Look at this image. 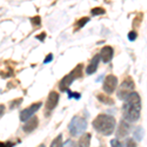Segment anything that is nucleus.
<instances>
[{
  "label": "nucleus",
  "mask_w": 147,
  "mask_h": 147,
  "mask_svg": "<svg viewBox=\"0 0 147 147\" xmlns=\"http://www.w3.org/2000/svg\"><path fill=\"white\" fill-rule=\"evenodd\" d=\"M141 100L136 92L132 91L125 100L123 105V115L124 119L129 123H134L140 117Z\"/></svg>",
  "instance_id": "f257e3e1"
},
{
  "label": "nucleus",
  "mask_w": 147,
  "mask_h": 147,
  "mask_svg": "<svg viewBox=\"0 0 147 147\" xmlns=\"http://www.w3.org/2000/svg\"><path fill=\"white\" fill-rule=\"evenodd\" d=\"M92 125L97 131L102 134L103 136H110L114 132L116 125L115 118L110 115L101 114L98 115L92 122Z\"/></svg>",
  "instance_id": "f03ea898"
},
{
  "label": "nucleus",
  "mask_w": 147,
  "mask_h": 147,
  "mask_svg": "<svg viewBox=\"0 0 147 147\" xmlns=\"http://www.w3.org/2000/svg\"><path fill=\"white\" fill-rule=\"evenodd\" d=\"M86 121L84 118L79 117V116H75L71 121L70 125H69V130H70V134L73 136H78L80 134H82L86 129Z\"/></svg>",
  "instance_id": "7ed1b4c3"
},
{
  "label": "nucleus",
  "mask_w": 147,
  "mask_h": 147,
  "mask_svg": "<svg viewBox=\"0 0 147 147\" xmlns=\"http://www.w3.org/2000/svg\"><path fill=\"white\" fill-rule=\"evenodd\" d=\"M134 82L132 80L131 78L127 77V79L124 80L122 84L120 85L117 92V96L119 97L121 100H125L127 98V96L134 91Z\"/></svg>",
  "instance_id": "20e7f679"
},
{
  "label": "nucleus",
  "mask_w": 147,
  "mask_h": 147,
  "mask_svg": "<svg viewBox=\"0 0 147 147\" xmlns=\"http://www.w3.org/2000/svg\"><path fill=\"white\" fill-rule=\"evenodd\" d=\"M118 85V79L114 75H109L105 78L103 82V89L106 93L111 94L115 91Z\"/></svg>",
  "instance_id": "39448f33"
},
{
  "label": "nucleus",
  "mask_w": 147,
  "mask_h": 147,
  "mask_svg": "<svg viewBox=\"0 0 147 147\" xmlns=\"http://www.w3.org/2000/svg\"><path fill=\"white\" fill-rule=\"evenodd\" d=\"M41 106H42L41 102H37V103H34V104H32V105H30L28 108L24 109L20 114V120L22 121V122L28 121L30 118L32 117V115H34L36 111H38V109L41 107Z\"/></svg>",
  "instance_id": "423d86ee"
},
{
  "label": "nucleus",
  "mask_w": 147,
  "mask_h": 147,
  "mask_svg": "<svg viewBox=\"0 0 147 147\" xmlns=\"http://www.w3.org/2000/svg\"><path fill=\"white\" fill-rule=\"evenodd\" d=\"M58 101H59V94L57 93L56 91H51L50 93H49L46 104H45L46 110H48V111L53 110L57 106V104H58Z\"/></svg>",
  "instance_id": "0eeeda50"
},
{
  "label": "nucleus",
  "mask_w": 147,
  "mask_h": 147,
  "mask_svg": "<svg viewBox=\"0 0 147 147\" xmlns=\"http://www.w3.org/2000/svg\"><path fill=\"white\" fill-rule=\"evenodd\" d=\"M129 122H127V120L121 121L119 129H118L117 132H116V136L117 137H125L129 134L130 125L129 124Z\"/></svg>",
  "instance_id": "6e6552de"
},
{
  "label": "nucleus",
  "mask_w": 147,
  "mask_h": 147,
  "mask_svg": "<svg viewBox=\"0 0 147 147\" xmlns=\"http://www.w3.org/2000/svg\"><path fill=\"white\" fill-rule=\"evenodd\" d=\"M114 50L111 46H104L100 51V58L104 63H109L113 59Z\"/></svg>",
  "instance_id": "1a4fd4ad"
},
{
  "label": "nucleus",
  "mask_w": 147,
  "mask_h": 147,
  "mask_svg": "<svg viewBox=\"0 0 147 147\" xmlns=\"http://www.w3.org/2000/svg\"><path fill=\"white\" fill-rule=\"evenodd\" d=\"M75 80V78L72 76V74H68L67 76L63 78L59 82V89L61 91H67L69 89V86L72 84V82Z\"/></svg>",
  "instance_id": "9d476101"
},
{
  "label": "nucleus",
  "mask_w": 147,
  "mask_h": 147,
  "mask_svg": "<svg viewBox=\"0 0 147 147\" xmlns=\"http://www.w3.org/2000/svg\"><path fill=\"white\" fill-rule=\"evenodd\" d=\"M38 125V118L37 117H32L30 120L28 121V123L23 127V129L25 132H32V130H34Z\"/></svg>",
  "instance_id": "9b49d317"
},
{
  "label": "nucleus",
  "mask_w": 147,
  "mask_h": 147,
  "mask_svg": "<svg viewBox=\"0 0 147 147\" xmlns=\"http://www.w3.org/2000/svg\"><path fill=\"white\" fill-rule=\"evenodd\" d=\"M100 55H95L92 58L90 64L87 66L86 68V74L87 75H92L96 72L97 67H98V64H99V60H100Z\"/></svg>",
  "instance_id": "f8f14e48"
},
{
  "label": "nucleus",
  "mask_w": 147,
  "mask_h": 147,
  "mask_svg": "<svg viewBox=\"0 0 147 147\" xmlns=\"http://www.w3.org/2000/svg\"><path fill=\"white\" fill-rule=\"evenodd\" d=\"M90 138H91V134H82V136L80 138L79 146H84V147L89 146V144H90Z\"/></svg>",
  "instance_id": "ddd939ff"
},
{
  "label": "nucleus",
  "mask_w": 147,
  "mask_h": 147,
  "mask_svg": "<svg viewBox=\"0 0 147 147\" xmlns=\"http://www.w3.org/2000/svg\"><path fill=\"white\" fill-rule=\"evenodd\" d=\"M82 68H84V64H79V65H77V67L71 72L72 76L75 78V80L80 79V78L82 77Z\"/></svg>",
  "instance_id": "4468645a"
},
{
  "label": "nucleus",
  "mask_w": 147,
  "mask_h": 147,
  "mask_svg": "<svg viewBox=\"0 0 147 147\" xmlns=\"http://www.w3.org/2000/svg\"><path fill=\"white\" fill-rule=\"evenodd\" d=\"M97 99H98L100 102H102V103L106 104V105H113L114 104L113 99L110 98V97H108L107 95H105V94H103V93L98 94V95H97Z\"/></svg>",
  "instance_id": "2eb2a0df"
},
{
  "label": "nucleus",
  "mask_w": 147,
  "mask_h": 147,
  "mask_svg": "<svg viewBox=\"0 0 147 147\" xmlns=\"http://www.w3.org/2000/svg\"><path fill=\"white\" fill-rule=\"evenodd\" d=\"M143 134H144L143 129H142L141 127H137L136 129V131H134V138H136L137 141H140L142 139V137H143Z\"/></svg>",
  "instance_id": "dca6fc26"
},
{
  "label": "nucleus",
  "mask_w": 147,
  "mask_h": 147,
  "mask_svg": "<svg viewBox=\"0 0 147 147\" xmlns=\"http://www.w3.org/2000/svg\"><path fill=\"white\" fill-rule=\"evenodd\" d=\"M106 13L105 9H103L102 7H95V8L91 9V14L93 16H99V15H104Z\"/></svg>",
  "instance_id": "f3484780"
},
{
  "label": "nucleus",
  "mask_w": 147,
  "mask_h": 147,
  "mask_svg": "<svg viewBox=\"0 0 147 147\" xmlns=\"http://www.w3.org/2000/svg\"><path fill=\"white\" fill-rule=\"evenodd\" d=\"M88 22H89V18L88 17H84V18L80 19V20L77 22V24H76L77 28H78V30H80V28H82V27H84L85 24H87Z\"/></svg>",
  "instance_id": "a211bd4d"
},
{
  "label": "nucleus",
  "mask_w": 147,
  "mask_h": 147,
  "mask_svg": "<svg viewBox=\"0 0 147 147\" xmlns=\"http://www.w3.org/2000/svg\"><path fill=\"white\" fill-rule=\"evenodd\" d=\"M63 143H62V134H59L58 136L52 141L51 143V146H62Z\"/></svg>",
  "instance_id": "6ab92c4d"
},
{
  "label": "nucleus",
  "mask_w": 147,
  "mask_h": 147,
  "mask_svg": "<svg viewBox=\"0 0 147 147\" xmlns=\"http://www.w3.org/2000/svg\"><path fill=\"white\" fill-rule=\"evenodd\" d=\"M66 92L68 93V98H69V99H72L73 97H74L75 99L79 100V99L80 98V93H77V92H72L71 90H69V89H68V90L66 91Z\"/></svg>",
  "instance_id": "aec40b11"
},
{
  "label": "nucleus",
  "mask_w": 147,
  "mask_h": 147,
  "mask_svg": "<svg viewBox=\"0 0 147 147\" xmlns=\"http://www.w3.org/2000/svg\"><path fill=\"white\" fill-rule=\"evenodd\" d=\"M136 37H137V34L134 30L129 32V34H127V38H129V40H130V41H134V40L136 39Z\"/></svg>",
  "instance_id": "412c9836"
},
{
  "label": "nucleus",
  "mask_w": 147,
  "mask_h": 147,
  "mask_svg": "<svg viewBox=\"0 0 147 147\" xmlns=\"http://www.w3.org/2000/svg\"><path fill=\"white\" fill-rule=\"evenodd\" d=\"M30 20H32V23L35 26H39L41 24V19H40L39 16H35V17L30 19Z\"/></svg>",
  "instance_id": "4be33fe9"
},
{
  "label": "nucleus",
  "mask_w": 147,
  "mask_h": 147,
  "mask_svg": "<svg viewBox=\"0 0 147 147\" xmlns=\"http://www.w3.org/2000/svg\"><path fill=\"white\" fill-rule=\"evenodd\" d=\"M125 146H132V147L136 146V143L134 141V139L132 138H127V140H125Z\"/></svg>",
  "instance_id": "5701e85b"
},
{
  "label": "nucleus",
  "mask_w": 147,
  "mask_h": 147,
  "mask_svg": "<svg viewBox=\"0 0 147 147\" xmlns=\"http://www.w3.org/2000/svg\"><path fill=\"white\" fill-rule=\"evenodd\" d=\"M21 102H22V98L17 99V100H15V101L11 102V107H10V109L12 110V109H14V108L18 107V105H19V104H21Z\"/></svg>",
  "instance_id": "b1692460"
},
{
  "label": "nucleus",
  "mask_w": 147,
  "mask_h": 147,
  "mask_svg": "<svg viewBox=\"0 0 147 147\" xmlns=\"http://www.w3.org/2000/svg\"><path fill=\"white\" fill-rule=\"evenodd\" d=\"M52 59H53V54H52V53H49L48 55H47V56L45 57V59H44L43 63H44V64H48V63H50L51 61H52Z\"/></svg>",
  "instance_id": "393cba45"
},
{
  "label": "nucleus",
  "mask_w": 147,
  "mask_h": 147,
  "mask_svg": "<svg viewBox=\"0 0 147 147\" xmlns=\"http://www.w3.org/2000/svg\"><path fill=\"white\" fill-rule=\"evenodd\" d=\"M111 145L119 147V146H122V143H121V142L118 140L117 138H116V139H113V140H111Z\"/></svg>",
  "instance_id": "a878e982"
},
{
  "label": "nucleus",
  "mask_w": 147,
  "mask_h": 147,
  "mask_svg": "<svg viewBox=\"0 0 147 147\" xmlns=\"http://www.w3.org/2000/svg\"><path fill=\"white\" fill-rule=\"evenodd\" d=\"M45 36H46V34H45V32H41L40 34L36 35V36H35V38H37L38 40H40V41H43V40L45 39Z\"/></svg>",
  "instance_id": "bb28decb"
},
{
  "label": "nucleus",
  "mask_w": 147,
  "mask_h": 147,
  "mask_svg": "<svg viewBox=\"0 0 147 147\" xmlns=\"http://www.w3.org/2000/svg\"><path fill=\"white\" fill-rule=\"evenodd\" d=\"M3 110H4V106L1 105V117L3 116Z\"/></svg>",
  "instance_id": "cd10ccee"
}]
</instances>
